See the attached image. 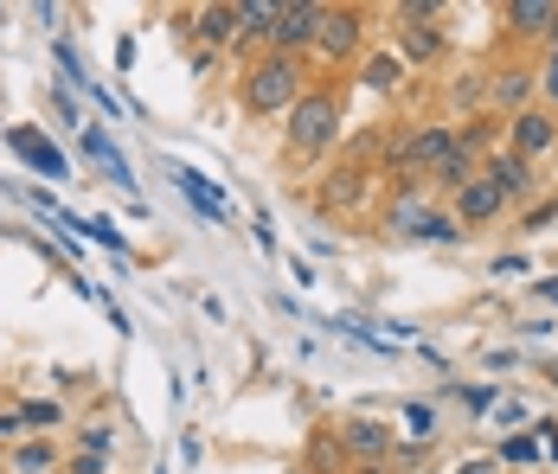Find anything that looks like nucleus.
I'll return each mask as SVG.
<instances>
[{
	"mask_svg": "<svg viewBox=\"0 0 558 474\" xmlns=\"http://www.w3.org/2000/svg\"><path fill=\"white\" fill-rule=\"evenodd\" d=\"M308 71H302V58H282V52H264L244 64V77H238V104L244 116H289V109L302 104V84Z\"/></svg>",
	"mask_w": 558,
	"mask_h": 474,
	"instance_id": "1",
	"label": "nucleus"
},
{
	"mask_svg": "<svg viewBox=\"0 0 558 474\" xmlns=\"http://www.w3.org/2000/svg\"><path fill=\"white\" fill-rule=\"evenodd\" d=\"M289 129H282V148L295 160H322L328 148L340 142V90H328V84H308L302 90V104L282 116Z\"/></svg>",
	"mask_w": 558,
	"mask_h": 474,
	"instance_id": "2",
	"label": "nucleus"
},
{
	"mask_svg": "<svg viewBox=\"0 0 558 474\" xmlns=\"http://www.w3.org/2000/svg\"><path fill=\"white\" fill-rule=\"evenodd\" d=\"M366 46V13L360 7H322V33H315V52L328 64H353Z\"/></svg>",
	"mask_w": 558,
	"mask_h": 474,
	"instance_id": "3",
	"label": "nucleus"
},
{
	"mask_svg": "<svg viewBox=\"0 0 558 474\" xmlns=\"http://www.w3.org/2000/svg\"><path fill=\"white\" fill-rule=\"evenodd\" d=\"M335 449L353 462V469H379V462H391L398 436H391L386 423H373V417H347V423L335 429Z\"/></svg>",
	"mask_w": 558,
	"mask_h": 474,
	"instance_id": "4",
	"label": "nucleus"
},
{
	"mask_svg": "<svg viewBox=\"0 0 558 474\" xmlns=\"http://www.w3.org/2000/svg\"><path fill=\"white\" fill-rule=\"evenodd\" d=\"M553 148H558V109L533 104V109H520V116H507V155L539 160V155H553Z\"/></svg>",
	"mask_w": 558,
	"mask_h": 474,
	"instance_id": "5",
	"label": "nucleus"
},
{
	"mask_svg": "<svg viewBox=\"0 0 558 474\" xmlns=\"http://www.w3.org/2000/svg\"><path fill=\"white\" fill-rule=\"evenodd\" d=\"M449 148H456V129H444V122H417L404 142H391V160H398L404 173H437Z\"/></svg>",
	"mask_w": 558,
	"mask_h": 474,
	"instance_id": "6",
	"label": "nucleus"
},
{
	"mask_svg": "<svg viewBox=\"0 0 558 474\" xmlns=\"http://www.w3.org/2000/svg\"><path fill=\"white\" fill-rule=\"evenodd\" d=\"M315 33H322V0H289L277 13V33H270V52L302 58L315 52Z\"/></svg>",
	"mask_w": 558,
	"mask_h": 474,
	"instance_id": "7",
	"label": "nucleus"
},
{
	"mask_svg": "<svg viewBox=\"0 0 558 474\" xmlns=\"http://www.w3.org/2000/svg\"><path fill=\"white\" fill-rule=\"evenodd\" d=\"M449 199H456V224H495V218L507 211V193L488 180V173H475V180L456 186Z\"/></svg>",
	"mask_w": 558,
	"mask_h": 474,
	"instance_id": "8",
	"label": "nucleus"
},
{
	"mask_svg": "<svg viewBox=\"0 0 558 474\" xmlns=\"http://www.w3.org/2000/svg\"><path fill=\"white\" fill-rule=\"evenodd\" d=\"M533 97H539V71H526V64H501V71L488 77V104L507 109V116L533 109Z\"/></svg>",
	"mask_w": 558,
	"mask_h": 474,
	"instance_id": "9",
	"label": "nucleus"
},
{
	"mask_svg": "<svg viewBox=\"0 0 558 474\" xmlns=\"http://www.w3.org/2000/svg\"><path fill=\"white\" fill-rule=\"evenodd\" d=\"M558 20V0H507L501 7V26L507 39H546Z\"/></svg>",
	"mask_w": 558,
	"mask_h": 474,
	"instance_id": "10",
	"label": "nucleus"
},
{
	"mask_svg": "<svg viewBox=\"0 0 558 474\" xmlns=\"http://www.w3.org/2000/svg\"><path fill=\"white\" fill-rule=\"evenodd\" d=\"M7 142H13V155L26 160V167H39L46 180H71V160L58 155L52 142L39 135V129H7Z\"/></svg>",
	"mask_w": 558,
	"mask_h": 474,
	"instance_id": "11",
	"label": "nucleus"
},
{
	"mask_svg": "<svg viewBox=\"0 0 558 474\" xmlns=\"http://www.w3.org/2000/svg\"><path fill=\"white\" fill-rule=\"evenodd\" d=\"M482 173H488V180H495V186L507 193V206H520V199H526V193L539 186V180H533V160L507 155V148H495V155L482 160Z\"/></svg>",
	"mask_w": 558,
	"mask_h": 474,
	"instance_id": "12",
	"label": "nucleus"
},
{
	"mask_svg": "<svg viewBox=\"0 0 558 474\" xmlns=\"http://www.w3.org/2000/svg\"><path fill=\"white\" fill-rule=\"evenodd\" d=\"M391 58H404V64H437V58H444V33H437V26H411V20H398V33H391Z\"/></svg>",
	"mask_w": 558,
	"mask_h": 474,
	"instance_id": "13",
	"label": "nucleus"
},
{
	"mask_svg": "<svg viewBox=\"0 0 558 474\" xmlns=\"http://www.w3.org/2000/svg\"><path fill=\"white\" fill-rule=\"evenodd\" d=\"M58 442L52 436H20L13 442V455H7V474H58Z\"/></svg>",
	"mask_w": 558,
	"mask_h": 474,
	"instance_id": "14",
	"label": "nucleus"
},
{
	"mask_svg": "<svg viewBox=\"0 0 558 474\" xmlns=\"http://www.w3.org/2000/svg\"><path fill=\"white\" fill-rule=\"evenodd\" d=\"M277 0H244V7H238V39H244V46H251V39H257V46H270V33H277Z\"/></svg>",
	"mask_w": 558,
	"mask_h": 474,
	"instance_id": "15",
	"label": "nucleus"
},
{
	"mask_svg": "<svg viewBox=\"0 0 558 474\" xmlns=\"http://www.w3.org/2000/svg\"><path fill=\"white\" fill-rule=\"evenodd\" d=\"M193 33H199L206 46H231V39H238V7H199V13H193Z\"/></svg>",
	"mask_w": 558,
	"mask_h": 474,
	"instance_id": "16",
	"label": "nucleus"
},
{
	"mask_svg": "<svg viewBox=\"0 0 558 474\" xmlns=\"http://www.w3.org/2000/svg\"><path fill=\"white\" fill-rule=\"evenodd\" d=\"M424 218H430V211H424L417 193H411V199H391V211H386V224L398 231V238H417V231H424Z\"/></svg>",
	"mask_w": 558,
	"mask_h": 474,
	"instance_id": "17",
	"label": "nucleus"
},
{
	"mask_svg": "<svg viewBox=\"0 0 558 474\" xmlns=\"http://www.w3.org/2000/svg\"><path fill=\"white\" fill-rule=\"evenodd\" d=\"M366 180H373L366 167H340L335 186H328V199H335V206H360V199H366Z\"/></svg>",
	"mask_w": 558,
	"mask_h": 474,
	"instance_id": "18",
	"label": "nucleus"
},
{
	"mask_svg": "<svg viewBox=\"0 0 558 474\" xmlns=\"http://www.w3.org/2000/svg\"><path fill=\"white\" fill-rule=\"evenodd\" d=\"M20 417H26V429H33V436H39V429H58V423H64V411H58L52 398H26V404H20Z\"/></svg>",
	"mask_w": 558,
	"mask_h": 474,
	"instance_id": "19",
	"label": "nucleus"
},
{
	"mask_svg": "<svg viewBox=\"0 0 558 474\" xmlns=\"http://www.w3.org/2000/svg\"><path fill=\"white\" fill-rule=\"evenodd\" d=\"M417 238H424V244H456V238H462V224H456V218H444V211H430Z\"/></svg>",
	"mask_w": 558,
	"mask_h": 474,
	"instance_id": "20",
	"label": "nucleus"
},
{
	"mask_svg": "<svg viewBox=\"0 0 558 474\" xmlns=\"http://www.w3.org/2000/svg\"><path fill=\"white\" fill-rule=\"evenodd\" d=\"M180 186H186V199H193V206H206V211H213V218H225L219 193H213V186H206V180H199V173H180Z\"/></svg>",
	"mask_w": 558,
	"mask_h": 474,
	"instance_id": "21",
	"label": "nucleus"
},
{
	"mask_svg": "<svg viewBox=\"0 0 558 474\" xmlns=\"http://www.w3.org/2000/svg\"><path fill=\"white\" fill-rule=\"evenodd\" d=\"M77 449H84V455H110V429H104V423H84V429H77Z\"/></svg>",
	"mask_w": 558,
	"mask_h": 474,
	"instance_id": "22",
	"label": "nucleus"
},
{
	"mask_svg": "<svg viewBox=\"0 0 558 474\" xmlns=\"http://www.w3.org/2000/svg\"><path fill=\"white\" fill-rule=\"evenodd\" d=\"M539 104L558 109V52H546V64H539Z\"/></svg>",
	"mask_w": 558,
	"mask_h": 474,
	"instance_id": "23",
	"label": "nucleus"
},
{
	"mask_svg": "<svg viewBox=\"0 0 558 474\" xmlns=\"http://www.w3.org/2000/svg\"><path fill=\"white\" fill-rule=\"evenodd\" d=\"M366 84H373V90H391V84H398V58H373V64H366Z\"/></svg>",
	"mask_w": 558,
	"mask_h": 474,
	"instance_id": "24",
	"label": "nucleus"
},
{
	"mask_svg": "<svg viewBox=\"0 0 558 474\" xmlns=\"http://www.w3.org/2000/svg\"><path fill=\"white\" fill-rule=\"evenodd\" d=\"M20 436H33V429H26L20 404H13V411H0V442H20Z\"/></svg>",
	"mask_w": 558,
	"mask_h": 474,
	"instance_id": "25",
	"label": "nucleus"
},
{
	"mask_svg": "<svg viewBox=\"0 0 558 474\" xmlns=\"http://www.w3.org/2000/svg\"><path fill=\"white\" fill-rule=\"evenodd\" d=\"M104 462H110V455H71L64 474H104Z\"/></svg>",
	"mask_w": 558,
	"mask_h": 474,
	"instance_id": "26",
	"label": "nucleus"
},
{
	"mask_svg": "<svg viewBox=\"0 0 558 474\" xmlns=\"http://www.w3.org/2000/svg\"><path fill=\"white\" fill-rule=\"evenodd\" d=\"M449 474H501V462L495 455H475V462H456Z\"/></svg>",
	"mask_w": 558,
	"mask_h": 474,
	"instance_id": "27",
	"label": "nucleus"
},
{
	"mask_svg": "<svg viewBox=\"0 0 558 474\" xmlns=\"http://www.w3.org/2000/svg\"><path fill=\"white\" fill-rule=\"evenodd\" d=\"M533 455H539L533 442H507V449H501V462H533Z\"/></svg>",
	"mask_w": 558,
	"mask_h": 474,
	"instance_id": "28",
	"label": "nucleus"
},
{
	"mask_svg": "<svg viewBox=\"0 0 558 474\" xmlns=\"http://www.w3.org/2000/svg\"><path fill=\"white\" fill-rule=\"evenodd\" d=\"M539 436H546L539 449H546V455H553V462H558V423H539Z\"/></svg>",
	"mask_w": 558,
	"mask_h": 474,
	"instance_id": "29",
	"label": "nucleus"
},
{
	"mask_svg": "<svg viewBox=\"0 0 558 474\" xmlns=\"http://www.w3.org/2000/svg\"><path fill=\"white\" fill-rule=\"evenodd\" d=\"M539 295H546V302H558V276H546V282H539Z\"/></svg>",
	"mask_w": 558,
	"mask_h": 474,
	"instance_id": "30",
	"label": "nucleus"
},
{
	"mask_svg": "<svg viewBox=\"0 0 558 474\" xmlns=\"http://www.w3.org/2000/svg\"><path fill=\"white\" fill-rule=\"evenodd\" d=\"M546 46H553V52H558V20H553V33H546Z\"/></svg>",
	"mask_w": 558,
	"mask_h": 474,
	"instance_id": "31",
	"label": "nucleus"
}]
</instances>
